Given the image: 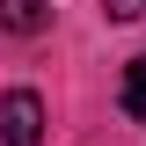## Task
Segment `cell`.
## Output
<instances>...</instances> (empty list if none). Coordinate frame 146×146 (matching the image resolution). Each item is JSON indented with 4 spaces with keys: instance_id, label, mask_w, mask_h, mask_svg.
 I'll use <instances>...</instances> for the list:
<instances>
[{
    "instance_id": "277c9868",
    "label": "cell",
    "mask_w": 146,
    "mask_h": 146,
    "mask_svg": "<svg viewBox=\"0 0 146 146\" xmlns=\"http://www.w3.org/2000/svg\"><path fill=\"white\" fill-rule=\"evenodd\" d=\"M102 7H110V22H139L146 15V0H102Z\"/></svg>"
},
{
    "instance_id": "3957f363",
    "label": "cell",
    "mask_w": 146,
    "mask_h": 146,
    "mask_svg": "<svg viewBox=\"0 0 146 146\" xmlns=\"http://www.w3.org/2000/svg\"><path fill=\"white\" fill-rule=\"evenodd\" d=\"M117 102H124V117H131V124H146V51L124 66V88H117Z\"/></svg>"
},
{
    "instance_id": "7a4b0ae2",
    "label": "cell",
    "mask_w": 146,
    "mask_h": 146,
    "mask_svg": "<svg viewBox=\"0 0 146 146\" xmlns=\"http://www.w3.org/2000/svg\"><path fill=\"white\" fill-rule=\"evenodd\" d=\"M0 29L7 36H36V29H51V7L44 0H0Z\"/></svg>"
},
{
    "instance_id": "6da1fadb",
    "label": "cell",
    "mask_w": 146,
    "mask_h": 146,
    "mask_svg": "<svg viewBox=\"0 0 146 146\" xmlns=\"http://www.w3.org/2000/svg\"><path fill=\"white\" fill-rule=\"evenodd\" d=\"M0 146H44V102L29 88H15L0 102Z\"/></svg>"
}]
</instances>
